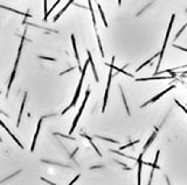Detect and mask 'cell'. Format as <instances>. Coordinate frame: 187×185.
Returning <instances> with one entry per match:
<instances>
[{"mask_svg": "<svg viewBox=\"0 0 187 185\" xmlns=\"http://www.w3.org/2000/svg\"><path fill=\"white\" fill-rule=\"evenodd\" d=\"M88 64H90V61L89 58L87 60V62L84 63V68H83V70H82V75H81V78H80V82H79V85H77V88H76V92H75V96L73 98V100H71L70 105L68 106L67 108H64L62 111V114H64L66 112H68L69 109H70L71 107H74V106L76 105V103H77V99L80 97V93H81V88H82V84H83V79H84V76H85V72H87V68H88Z\"/></svg>", "mask_w": 187, "mask_h": 185, "instance_id": "1", "label": "cell"}, {"mask_svg": "<svg viewBox=\"0 0 187 185\" xmlns=\"http://www.w3.org/2000/svg\"><path fill=\"white\" fill-rule=\"evenodd\" d=\"M174 18H176V15L173 14V15L171 17V21H169V28H167V32H166V36H165V40H164V43H163V47H161L160 53H159V62H158V65H157V70H156V75H157V73L159 72V66H160L161 60H163V56H164V53H165V49H166V44H167V41H169V33H171V30H172V26H173V21H174Z\"/></svg>", "mask_w": 187, "mask_h": 185, "instance_id": "2", "label": "cell"}, {"mask_svg": "<svg viewBox=\"0 0 187 185\" xmlns=\"http://www.w3.org/2000/svg\"><path fill=\"white\" fill-rule=\"evenodd\" d=\"M24 42H25V34L21 37V41H20V45H19V50H18V56H17V60H15V63H14V66H13V71H12V75H11V78H9V83L8 86H7V92L9 93V88L12 86V83L14 80V77H15V72H17V68H18L19 61H20V56H21V51H22V47H24Z\"/></svg>", "mask_w": 187, "mask_h": 185, "instance_id": "3", "label": "cell"}, {"mask_svg": "<svg viewBox=\"0 0 187 185\" xmlns=\"http://www.w3.org/2000/svg\"><path fill=\"white\" fill-rule=\"evenodd\" d=\"M89 93H90V88H88L87 92H85V97H84V100H83V103H82V105H81L80 111L77 112L76 118H75V119H74V121H73V125H71V128H70V131H69V134H73V133H74V131H75V127H76V125H77V121H79V119L81 118L82 112H83L84 107H85V105H87V100H88V97H89Z\"/></svg>", "mask_w": 187, "mask_h": 185, "instance_id": "4", "label": "cell"}, {"mask_svg": "<svg viewBox=\"0 0 187 185\" xmlns=\"http://www.w3.org/2000/svg\"><path fill=\"white\" fill-rule=\"evenodd\" d=\"M176 88V85H171L169 88H166V90H164L163 92H160L159 94H157L156 97H153V98H152V99H150V100H147L146 103H144V104H143V105L140 106V107H145V106H146V105H149V104H152V103H154V101H157V100H158L159 98H161V97H163V96H164V94H165V93H167V92H169L171 90H173V88Z\"/></svg>", "mask_w": 187, "mask_h": 185, "instance_id": "5", "label": "cell"}, {"mask_svg": "<svg viewBox=\"0 0 187 185\" xmlns=\"http://www.w3.org/2000/svg\"><path fill=\"white\" fill-rule=\"evenodd\" d=\"M111 78H112V70L109 72V79H108L107 88H105V93H104V100H103V107H102V112L105 111L108 103V94H109V90H110V84H111Z\"/></svg>", "mask_w": 187, "mask_h": 185, "instance_id": "6", "label": "cell"}, {"mask_svg": "<svg viewBox=\"0 0 187 185\" xmlns=\"http://www.w3.org/2000/svg\"><path fill=\"white\" fill-rule=\"evenodd\" d=\"M71 43H73V48H74V53H75V58L77 61V64H79V70L82 72L83 68L81 66V61H80V56H79V53H77V48H76V40H75V35L71 34Z\"/></svg>", "mask_w": 187, "mask_h": 185, "instance_id": "7", "label": "cell"}, {"mask_svg": "<svg viewBox=\"0 0 187 185\" xmlns=\"http://www.w3.org/2000/svg\"><path fill=\"white\" fill-rule=\"evenodd\" d=\"M46 116H42L40 120H39V122H37V127H36V132L34 134V137H33V143H32V147H31V151H34L35 149V144H36V140H37V135H39V133H40V128H41V123H42V120L45 119Z\"/></svg>", "mask_w": 187, "mask_h": 185, "instance_id": "8", "label": "cell"}, {"mask_svg": "<svg viewBox=\"0 0 187 185\" xmlns=\"http://www.w3.org/2000/svg\"><path fill=\"white\" fill-rule=\"evenodd\" d=\"M144 154L145 153H140V155H139V157L137 159V162H138V184H140L142 183V169H143V156H144Z\"/></svg>", "mask_w": 187, "mask_h": 185, "instance_id": "9", "label": "cell"}, {"mask_svg": "<svg viewBox=\"0 0 187 185\" xmlns=\"http://www.w3.org/2000/svg\"><path fill=\"white\" fill-rule=\"evenodd\" d=\"M158 132H159V128H158V127H156V131L152 133V135L150 136V139H149V140H147V142L145 143V146H144V148H143V153H145V151L147 150V148L150 147V144H151L152 142H153V140L157 137V134H158Z\"/></svg>", "mask_w": 187, "mask_h": 185, "instance_id": "10", "label": "cell"}, {"mask_svg": "<svg viewBox=\"0 0 187 185\" xmlns=\"http://www.w3.org/2000/svg\"><path fill=\"white\" fill-rule=\"evenodd\" d=\"M174 78L173 76H166V77H161V76H156V77H150V78H137L136 82H149V80H164V79H171Z\"/></svg>", "mask_w": 187, "mask_h": 185, "instance_id": "11", "label": "cell"}, {"mask_svg": "<svg viewBox=\"0 0 187 185\" xmlns=\"http://www.w3.org/2000/svg\"><path fill=\"white\" fill-rule=\"evenodd\" d=\"M0 123H1V126H2V128H4V129H5L6 132L8 133V134H9V136H11V137H12V139H13V140L15 141V143H17V144H18L19 147H20V149H24V146H22V144L20 143V141H19L18 139H17V137H15V136L13 135V133H11V132H9V129H8V128H7V127H6V125L4 123V121H0Z\"/></svg>", "mask_w": 187, "mask_h": 185, "instance_id": "12", "label": "cell"}, {"mask_svg": "<svg viewBox=\"0 0 187 185\" xmlns=\"http://www.w3.org/2000/svg\"><path fill=\"white\" fill-rule=\"evenodd\" d=\"M74 2H75V0H68L67 5H66V6H64V7H63V8L61 9L60 12H59V14H57V15H56V17L54 18V22H56V21H57L59 19L61 18V15H62V14H63V13H64V12H66V11H67V9L69 8V6H70V5H73Z\"/></svg>", "mask_w": 187, "mask_h": 185, "instance_id": "13", "label": "cell"}, {"mask_svg": "<svg viewBox=\"0 0 187 185\" xmlns=\"http://www.w3.org/2000/svg\"><path fill=\"white\" fill-rule=\"evenodd\" d=\"M114 61H115V56H112V63H111V64H105V65H109V66H110L111 69H115V70H117L118 72H122L123 75H126V76H129V77H131V78L134 77V75H131V73H127V72H126V71H125L124 69H122V68H117V66H115V65H114Z\"/></svg>", "mask_w": 187, "mask_h": 185, "instance_id": "14", "label": "cell"}, {"mask_svg": "<svg viewBox=\"0 0 187 185\" xmlns=\"http://www.w3.org/2000/svg\"><path fill=\"white\" fill-rule=\"evenodd\" d=\"M87 55H88V58H89L90 61V65H91V68H92V72H94V76H95V80L98 82V76H97V72H96V69H95V64H94V61H92V56H91V54H90L89 50H87Z\"/></svg>", "mask_w": 187, "mask_h": 185, "instance_id": "15", "label": "cell"}, {"mask_svg": "<svg viewBox=\"0 0 187 185\" xmlns=\"http://www.w3.org/2000/svg\"><path fill=\"white\" fill-rule=\"evenodd\" d=\"M26 98H27V93H25V94H24V99H22V103H21V107H20V112H19L17 127H19V126H20V121H21V115H22V111H24V108H25V103H26Z\"/></svg>", "mask_w": 187, "mask_h": 185, "instance_id": "16", "label": "cell"}, {"mask_svg": "<svg viewBox=\"0 0 187 185\" xmlns=\"http://www.w3.org/2000/svg\"><path fill=\"white\" fill-rule=\"evenodd\" d=\"M88 5H89L90 13H91V18H92L94 30H95V33H96V32H97V28H96V18H95V13H94V9H92V2H91V0H88Z\"/></svg>", "mask_w": 187, "mask_h": 185, "instance_id": "17", "label": "cell"}, {"mask_svg": "<svg viewBox=\"0 0 187 185\" xmlns=\"http://www.w3.org/2000/svg\"><path fill=\"white\" fill-rule=\"evenodd\" d=\"M81 136H83V137H85V139H87V140H89L90 144H91V146H92V147H94V149H95V151H96V153H97V155H98V156H102V154H101V153H99V150L97 149V147H96V146H95V143H94V141H92V139H91V137H89V136H88V135H87V134H85V133H81Z\"/></svg>", "mask_w": 187, "mask_h": 185, "instance_id": "18", "label": "cell"}, {"mask_svg": "<svg viewBox=\"0 0 187 185\" xmlns=\"http://www.w3.org/2000/svg\"><path fill=\"white\" fill-rule=\"evenodd\" d=\"M1 8H4V9H7V11H9V12H14V13H17V14H20V15H24V17H28V18H31V15L28 14V13H24V12H20V11H17V9H13V8H11V7H6V6H1Z\"/></svg>", "mask_w": 187, "mask_h": 185, "instance_id": "19", "label": "cell"}, {"mask_svg": "<svg viewBox=\"0 0 187 185\" xmlns=\"http://www.w3.org/2000/svg\"><path fill=\"white\" fill-rule=\"evenodd\" d=\"M97 7H98V11H99V13H101V17H102V20H103V23H104V26L108 27V22H107V19H105V15H104V13H103V9H102V6L99 5L97 2Z\"/></svg>", "mask_w": 187, "mask_h": 185, "instance_id": "20", "label": "cell"}, {"mask_svg": "<svg viewBox=\"0 0 187 185\" xmlns=\"http://www.w3.org/2000/svg\"><path fill=\"white\" fill-rule=\"evenodd\" d=\"M60 2H61V0H56V2H55V4L53 5V7L49 9V11H48V13H47L45 17H44V20H45V21H47V19H48V17H49V14H50V13L53 12L54 9H55V7H56V6H57V5L60 4Z\"/></svg>", "mask_w": 187, "mask_h": 185, "instance_id": "21", "label": "cell"}, {"mask_svg": "<svg viewBox=\"0 0 187 185\" xmlns=\"http://www.w3.org/2000/svg\"><path fill=\"white\" fill-rule=\"evenodd\" d=\"M121 93H122V98H123V103H124L125 109H126V113H127V115H130V109H129V106H127V103H126V98H125L124 92H123L122 88H121Z\"/></svg>", "mask_w": 187, "mask_h": 185, "instance_id": "22", "label": "cell"}, {"mask_svg": "<svg viewBox=\"0 0 187 185\" xmlns=\"http://www.w3.org/2000/svg\"><path fill=\"white\" fill-rule=\"evenodd\" d=\"M157 56H159V54H156V55H154V56H152L151 58H150V60H147V61L145 62V63H144V64H143V65H140V66H139V68H137V71H140V69H143V68H144V66H145V65H147V64H149V63H151L152 61H153V60H154V58H156V57H157Z\"/></svg>", "mask_w": 187, "mask_h": 185, "instance_id": "23", "label": "cell"}, {"mask_svg": "<svg viewBox=\"0 0 187 185\" xmlns=\"http://www.w3.org/2000/svg\"><path fill=\"white\" fill-rule=\"evenodd\" d=\"M96 37H97V42H98V47H99V50H101V55L102 57H104V51H103V47H102V42H101V39H99V35L96 32Z\"/></svg>", "mask_w": 187, "mask_h": 185, "instance_id": "24", "label": "cell"}, {"mask_svg": "<svg viewBox=\"0 0 187 185\" xmlns=\"http://www.w3.org/2000/svg\"><path fill=\"white\" fill-rule=\"evenodd\" d=\"M111 151H112V153H115V154H117V155H121V156H123V157H126V159H134L132 156H129V155H125V154H122V151H117V150H114V149H111Z\"/></svg>", "mask_w": 187, "mask_h": 185, "instance_id": "25", "label": "cell"}, {"mask_svg": "<svg viewBox=\"0 0 187 185\" xmlns=\"http://www.w3.org/2000/svg\"><path fill=\"white\" fill-rule=\"evenodd\" d=\"M139 142V140H136V141H134V142H130V143H127V144H125V146H122L119 149H126V148H130V147H132V146H134L136 143H138Z\"/></svg>", "mask_w": 187, "mask_h": 185, "instance_id": "26", "label": "cell"}, {"mask_svg": "<svg viewBox=\"0 0 187 185\" xmlns=\"http://www.w3.org/2000/svg\"><path fill=\"white\" fill-rule=\"evenodd\" d=\"M96 137H98V139H101V140H104V141L112 142V143H116V144H118V143H119V142L116 141V140H112V139H108V137H103V136H99V135H96Z\"/></svg>", "mask_w": 187, "mask_h": 185, "instance_id": "27", "label": "cell"}, {"mask_svg": "<svg viewBox=\"0 0 187 185\" xmlns=\"http://www.w3.org/2000/svg\"><path fill=\"white\" fill-rule=\"evenodd\" d=\"M186 13H187V9H186ZM186 27H187V22H186V23H185V25H184V26L181 27V29H180V30H179L178 33L176 34V36H174V40H177V39H178V37H179V36L181 35V33H182V32L185 30V28H186Z\"/></svg>", "mask_w": 187, "mask_h": 185, "instance_id": "28", "label": "cell"}, {"mask_svg": "<svg viewBox=\"0 0 187 185\" xmlns=\"http://www.w3.org/2000/svg\"><path fill=\"white\" fill-rule=\"evenodd\" d=\"M174 103H176V104H177V105L179 106V107H181V108H182V109H184V112H185V113H186L187 114V108L186 107H184V106L181 105V104H180V103H179L178 100H177V99H176V100H174Z\"/></svg>", "mask_w": 187, "mask_h": 185, "instance_id": "29", "label": "cell"}, {"mask_svg": "<svg viewBox=\"0 0 187 185\" xmlns=\"http://www.w3.org/2000/svg\"><path fill=\"white\" fill-rule=\"evenodd\" d=\"M173 47H174V48H177V49H180V50H182V51H186V53H187V49H186V48H184V47H180V45H177V44H174V43H173Z\"/></svg>", "mask_w": 187, "mask_h": 185, "instance_id": "30", "label": "cell"}, {"mask_svg": "<svg viewBox=\"0 0 187 185\" xmlns=\"http://www.w3.org/2000/svg\"><path fill=\"white\" fill-rule=\"evenodd\" d=\"M44 11H45V15L48 13L47 12V0H44Z\"/></svg>", "mask_w": 187, "mask_h": 185, "instance_id": "31", "label": "cell"}, {"mask_svg": "<svg viewBox=\"0 0 187 185\" xmlns=\"http://www.w3.org/2000/svg\"><path fill=\"white\" fill-rule=\"evenodd\" d=\"M40 58H42V60H48V61H55L54 58H50V57H44V56H40Z\"/></svg>", "mask_w": 187, "mask_h": 185, "instance_id": "32", "label": "cell"}, {"mask_svg": "<svg viewBox=\"0 0 187 185\" xmlns=\"http://www.w3.org/2000/svg\"><path fill=\"white\" fill-rule=\"evenodd\" d=\"M79 177H80V175H77V176L75 177V178H74V179H73V180L70 182V184H74V183H75V182H76V180L79 179Z\"/></svg>", "mask_w": 187, "mask_h": 185, "instance_id": "33", "label": "cell"}, {"mask_svg": "<svg viewBox=\"0 0 187 185\" xmlns=\"http://www.w3.org/2000/svg\"><path fill=\"white\" fill-rule=\"evenodd\" d=\"M118 5H119V6L122 5V0H118Z\"/></svg>", "mask_w": 187, "mask_h": 185, "instance_id": "34", "label": "cell"}, {"mask_svg": "<svg viewBox=\"0 0 187 185\" xmlns=\"http://www.w3.org/2000/svg\"><path fill=\"white\" fill-rule=\"evenodd\" d=\"M185 75H187V71L186 72H182V73H181V76H185Z\"/></svg>", "mask_w": 187, "mask_h": 185, "instance_id": "35", "label": "cell"}]
</instances>
